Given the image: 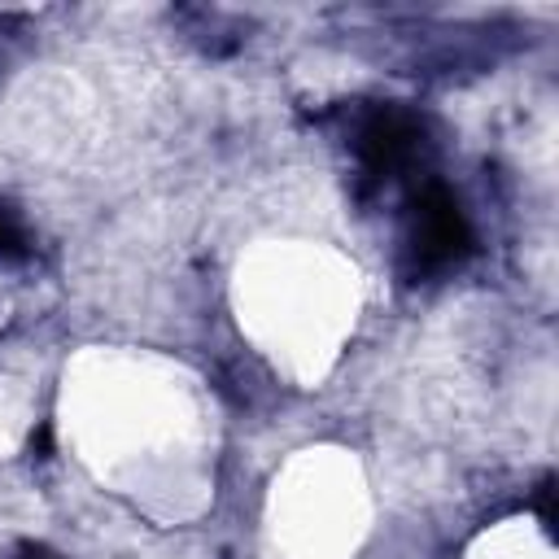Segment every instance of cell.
Wrapping results in <instances>:
<instances>
[{
	"instance_id": "6da1fadb",
	"label": "cell",
	"mask_w": 559,
	"mask_h": 559,
	"mask_svg": "<svg viewBox=\"0 0 559 559\" xmlns=\"http://www.w3.org/2000/svg\"><path fill=\"white\" fill-rule=\"evenodd\" d=\"M472 253V227L459 201L441 183H424L411 197L406 218V266L415 275H437Z\"/></svg>"
},
{
	"instance_id": "7a4b0ae2",
	"label": "cell",
	"mask_w": 559,
	"mask_h": 559,
	"mask_svg": "<svg viewBox=\"0 0 559 559\" xmlns=\"http://www.w3.org/2000/svg\"><path fill=\"white\" fill-rule=\"evenodd\" d=\"M419 148H424V127L415 114L397 105H376L354 131V153L371 179L402 175L419 157Z\"/></svg>"
},
{
	"instance_id": "3957f363",
	"label": "cell",
	"mask_w": 559,
	"mask_h": 559,
	"mask_svg": "<svg viewBox=\"0 0 559 559\" xmlns=\"http://www.w3.org/2000/svg\"><path fill=\"white\" fill-rule=\"evenodd\" d=\"M26 253V231L17 223V214L0 201V258H22Z\"/></svg>"
},
{
	"instance_id": "277c9868",
	"label": "cell",
	"mask_w": 559,
	"mask_h": 559,
	"mask_svg": "<svg viewBox=\"0 0 559 559\" xmlns=\"http://www.w3.org/2000/svg\"><path fill=\"white\" fill-rule=\"evenodd\" d=\"M537 515H542L546 528H555V480H550V476H546L542 489H537Z\"/></svg>"
},
{
	"instance_id": "5b68a950",
	"label": "cell",
	"mask_w": 559,
	"mask_h": 559,
	"mask_svg": "<svg viewBox=\"0 0 559 559\" xmlns=\"http://www.w3.org/2000/svg\"><path fill=\"white\" fill-rule=\"evenodd\" d=\"M17 559H61L57 550H48V546H22L17 550Z\"/></svg>"
}]
</instances>
